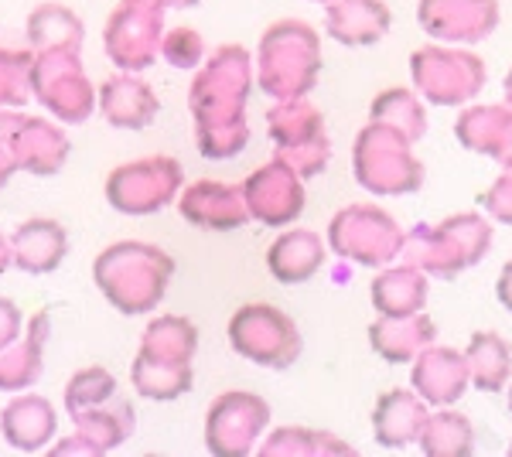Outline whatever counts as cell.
I'll return each mask as SVG.
<instances>
[{
    "instance_id": "obj_49",
    "label": "cell",
    "mask_w": 512,
    "mask_h": 457,
    "mask_svg": "<svg viewBox=\"0 0 512 457\" xmlns=\"http://www.w3.org/2000/svg\"><path fill=\"white\" fill-rule=\"evenodd\" d=\"M509 454H512V444H509Z\"/></svg>"
},
{
    "instance_id": "obj_15",
    "label": "cell",
    "mask_w": 512,
    "mask_h": 457,
    "mask_svg": "<svg viewBox=\"0 0 512 457\" xmlns=\"http://www.w3.org/2000/svg\"><path fill=\"white\" fill-rule=\"evenodd\" d=\"M499 0H420L417 24L431 41L472 48L499 28Z\"/></svg>"
},
{
    "instance_id": "obj_12",
    "label": "cell",
    "mask_w": 512,
    "mask_h": 457,
    "mask_svg": "<svg viewBox=\"0 0 512 457\" xmlns=\"http://www.w3.org/2000/svg\"><path fill=\"white\" fill-rule=\"evenodd\" d=\"M270 427V403L246 389H229L205 413V447L212 454H250Z\"/></svg>"
},
{
    "instance_id": "obj_9",
    "label": "cell",
    "mask_w": 512,
    "mask_h": 457,
    "mask_svg": "<svg viewBox=\"0 0 512 457\" xmlns=\"http://www.w3.org/2000/svg\"><path fill=\"white\" fill-rule=\"evenodd\" d=\"M229 345L236 355L250 359L263 369H291L304 352L301 328L287 311H280L274 304H243L229 318Z\"/></svg>"
},
{
    "instance_id": "obj_4",
    "label": "cell",
    "mask_w": 512,
    "mask_h": 457,
    "mask_svg": "<svg viewBox=\"0 0 512 457\" xmlns=\"http://www.w3.org/2000/svg\"><path fill=\"white\" fill-rule=\"evenodd\" d=\"M492 219L482 212H458L437 226H417L407 232L400 260L414 263L434 280H454L458 273L478 267L492 249Z\"/></svg>"
},
{
    "instance_id": "obj_1",
    "label": "cell",
    "mask_w": 512,
    "mask_h": 457,
    "mask_svg": "<svg viewBox=\"0 0 512 457\" xmlns=\"http://www.w3.org/2000/svg\"><path fill=\"white\" fill-rule=\"evenodd\" d=\"M253 76V58L239 45H222L198 65L188 106L195 116V144L202 157L226 161L250 144L246 103H250Z\"/></svg>"
},
{
    "instance_id": "obj_3",
    "label": "cell",
    "mask_w": 512,
    "mask_h": 457,
    "mask_svg": "<svg viewBox=\"0 0 512 457\" xmlns=\"http://www.w3.org/2000/svg\"><path fill=\"white\" fill-rule=\"evenodd\" d=\"M321 35L304 21H274L260 35L256 48V82L270 99L308 96L321 79Z\"/></svg>"
},
{
    "instance_id": "obj_37",
    "label": "cell",
    "mask_w": 512,
    "mask_h": 457,
    "mask_svg": "<svg viewBox=\"0 0 512 457\" xmlns=\"http://www.w3.org/2000/svg\"><path fill=\"white\" fill-rule=\"evenodd\" d=\"M110 396H117V379L110 376V369H99V365H89V369L76 372L65 386V410L76 417V413L89 410V406L106 403Z\"/></svg>"
},
{
    "instance_id": "obj_14",
    "label": "cell",
    "mask_w": 512,
    "mask_h": 457,
    "mask_svg": "<svg viewBox=\"0 0 512 457\" xmlns=\"http://www.w3.org/2000/svg\"><path fill=\"white\" fill-rule=\"evenodd\" d=\"M243 198H246V209H250L253 222H263V226H270V229H287L301 219L308 191H304L301 174L287 161L274 157V161L256 168L250 178L243 181Z\"/></svg>"
},
{
    "instance_id": "obj_23",
    "label": "cell",
    "mask_w": 512,
    "mask_h": 457,
    "mask_svg": "<svg viewBox=\"0 0 512 457\" xmlns=\"http://www.w3.org/2000/svg\"><path fill=\"white\" fill-rule=\"evenodd\" d=\"M427 297H431V277L403 260L383 267L369 284V301L379 318H407V314L424 311Z\"/></svg>"
},
{
    "instance_id": "obj_45",
    "label": "cell",
    "mask_w": 512,
    "mask_h": 457,
    "mask_svg": "<svg viewBox=\"0 0 512 457\" xmlns=\"http://www.w3.org/2000/svg\"><path fill=\"white\" fill-rule=\"evenodd\" d=\"M502 93H506V103L512 106V69L506 72V79H502Z\"/></svg>"
},
{
    "instance_id": "obj_24",
    "label": "cell",
    "mask_w": 512,
    "mask_h": 457,
    "mask_svg": "<svg viewBox=\"0 0 512 457\" xmlns=\"http://www.w3.org/2000/svg\"><path fill=\"white\" fill-rule=\"evenodd\" d=\"M328 263V239L311 229H287L267 249V270L280 284H308Z\"/></svg>"
},
{
    "instance_id": "obj_20",
    "label": "cell",
    "mask_w": 512,
    "mask_h": 457,
    "mask_svg": "<svg viewBox=\"0 0 512 457\" xmlns=\"http://www.w3.org/2000/svg\"><path fill=\"white\" fill-rule=\"evenodd\" d=\"M431 417V406L420 400L414 386L386 389L373 406V437L386 451H403L410 444H420L424 423Z\"/></svg>"
},
{
    "instance_id": "obj_39",
    "label": "cell",
    "mask_w": 512,
    "mask_h": 457,
    "mask_svg": "<svg viewBox=\"0 0 512 457\" xmlns=\"http://www.w3.org/2000/svg\"><path fill=\"white\" fill-rule=\"evenodd\" d=\"M161 58L168 65H175V69L192 72L209 55H205V41L195 28H175V31H168L161 41Z\"/></svg>"
},
{
    "instance_id": "obj_43",
    "label": "cell",
    "mask_w": 512,
    "mask_h": 457,
    "mask_svg": "<svg viewBox=\"0 0 512 457\" xmlns=\"http://www.w3.org/2000/svg\"><path fill=\"white\" fill-rule=\"evenodd\" d=\"M14 171H18V164H14V154H11V147H7L4 140H0V188L7 185V178H11Z\"/></svg>"
},
{
    "instance_id": "obj_32",
    "label": "cell",
    "mask_w": 512,
    "mask_h": 457,
    "mask_svg": "<svg viewBox=\"0 0 512 457\" xmlns=\"http://www.w3.org/2000/svg\"><path fill=\"white\" fill-rule=\"evenodd\" d=\"M140 352L151 355V359H161V362L192 365L195 352H198V328L188 318H178V314H164V318H154L144 328V338H140Z\"/></svg>"
},
{
    "instance_id": "obj_17",
    "label": "cell",
    "mask_w": 512,
    "mask_h": 457,
    "mask_svg": "<svg viewBox=\"0 0 512 457\" xmlns=\"http://www.w3.org/2000/svg\"><path fill=\"white\" fill-rule=\"evenodd\" d=\"M178 212L185 222H192V226L205 232H233L250 222L243 185H222V181L209 178L181 188Z\"/></svg>"
},
{
    "instance_id": "obj_10",
    "label": "cell",
    "mask_w": 512,
    "mask_h": 457,
    "mask_svg": "<svg viewBox=\"0 0 512 457\" xmlns=\"http://www.w3.org/2000/svg\"><path fill=\"white\" fill-rule=\"evenodd\" d=\"M185 188V171L175 157H144L120 164L106 178V202L123 215H154L178 202Z\"/></svg>"
},
{
    "instance_id": "obj_21",
    "label": "cell",
    "mask_w": 512,
    "mask_h": 457,
    "mask_svg": "<svg viewBox=\"0 0 512 457\" xmlns=\"http://www.w3.org/2000/svg\"><path fill=\"white\" fill-rule=\"evenodd\" d=\"M454 137L468 154L506 161L512 157V106L509 103H468L461 106Z\"/></svg>"
},
{
    "instance_id": "obj_40",
    "label": "cell",
    "mask_w": 512,
    "mask_h": 457,
    "mask_svg": "<svg viewBox=\"0 0 512 457\" xmlns=\"http://www.w3.org/2000/svg\"><path fill=\"white\" fill-rule=\"evenodd\" d=\"M482 209L492 222H502V226H512V157L502 161L499 178L492 181L489 188L482 191Z\"/></svg>"
},
{
    "instance_id": "obj_47",
    "label": "cell",
    "mask_w": 512,
    "mask_h": 457,
    "mask_svg": "<svg viewBox=\"0 0 512 457\" xmlns=\"http://www.w3.org/2000/svg\"><path fill=\"white\" fill-rule=\"evenodd\" d=\"M308 4H321V7H328V4H332V0H308Z\"/></svg>"
},
{
    "instance_id": "obj_35",
    "label": "cell",
    "mask_w": 512,
    "mask_h": 457,
    "mask_svg": "<svg viewBox=\"0 0 512 457\" xmlns=\"http://www.w3.org/2000/svg\"><path fill=\"white\" fill-rule=\"evenodd\" d=\"M260 454H270V457H284V454L315 457V454H355V447L345 444L342 437L328 434V430H315V427H280L270 437L260 440Z\"/></svg>"
},
{
    "instance_id": "obj_28",
    "label": "cell",
    "mask_w": 512,
    "mask_h": 457,
    "mask_svg": "<svg viewBox=\"0 0 512 457\" xmlns=\"http://www.w3.org/2000/svg\"><path fill=\"white\" fill-rule=\"evenodd\" d=\"M0 430L14 451L35 454L55 437V410L45 396H18L0 413Z\"/></svg>"
},
{
    "instance_id": "obj_44",
    "label": "cell",
    "mask_w": 512,
    "mask_h": 457,
    "mask_svg": "<svg viewBox=\"0 0 512 457\" xmlns=\"http://www.w3.org/2000/svg\"><path fill=\"white\" fill-rule=\"evenodd\" d=\"M7 267H11V243L0 236V273H4Z\"/></svg>"
},
{
    "instance_id": "obj_36",
    "label": "cell",
    "mask_w": 512,
    "mask_h": 457,
    "mask_svg": "<svg viewBox=\"0 0 512 457\" xmlns=\"http://www.w3.org/2000/svg\"><path fill=\"white\" fill-rule=\"evenodd\" d=\"M31 41L38 48H69V52H79L82 45V21L69 7H59V4H45L31 14Z\"/></svg>"
},
{
    "instance_id": "obj_41",
    "label": "cell",
    "mask_w": 512,
    "mask_h": 457,
    "mask_svg": "<svg viewBox=\"0 0 512 457\" xmlns=\"http://www.w3.org/2000/svg\"><path fill=\"white\" fill-rule=\"evenodd\" d=\"M21 307L7 297H0V348H7L14 338H21Z\"/></svg>"
},
{
    "instance_id": "obj_11",
    "label": "cell",
    "mask_w": 512,
    "mask_h": 457,
    "mask_svg": "<svg viewBox=\"0 0 512 457\" xmlns=\"http://www.w3.org/2000/svg\"><path fill=\"white\" fill-rule=\"evenodd\" d=\"M164 11L161 0H120L106 24V55L120 72H144L158 62L164 41Z\"/></svg>"
},
{
    "instance_id": "obj_46",
    "label": "cell",
    "mask_w": 512,
    "mask_h": 457,
    "mask_svg": "<svg viewBox=\"0 0 512 457\" xmlns=\"http://www.w3.org/2000/svg\"><path fill=\"white\" fill-rule=\"evenodd\" d=\"M164 7H195V4H202V0H161Z\"/></svg>"
},
{
    "instance_id": "obj_5",
    "label": "cell",
    "mask_w": 512,
    "mask_h": 457,
    "mask_svg": "<svg viewBox=\"0 0 512 457\" xmlns=\"http://www.w3.org/2000/svg\"><path fill=\"white\" fill-rule=\"evenodd\" d=\"M352 174L359 188L376 198H400L424 188V161L414 154V140L376 120L355 134Z\"/></svg>"
},
{
    "instance_id": "obj_18",
    "label": "cell",
    "mask_w": 512,
    "mask_h": 457,
    "mask_svg": "<svg viewBox=\"0 0 512 457\" xmlns=\"http://www.w3.org/2000/svg\"><path fill=\"white\" fill-rule=\"evenodd\" d=\"M0 140L11 147L18 171H31V174H55L65 164V154H69L65 134L45 120L0 116Z\"/></svg>"
},
{
    "instance_id": "obj_38",
    "label": "cell",
    "mask_w": 512,
    "mask_h": 457,
    "mask_svg": "<svg viewBox=\"0 0 512 457\" xmlns=\"http://www.w3.org/2000/svg\"><path fill=\"white\" fill-rule=\"evenodd\" d=\"M31 72H35V62L28 55L0 52V106L28 103Z\"/></svg>"
},
{
    "instance_id": "obj_16",
    "label": "cell",
    "mask_w": 512,
    "mask_h": 457,
    "mask_svg": "<svg viewBox=\"0 0 512 457\" xmlns=\"http://www.w3.org/2000/svg\"><path fill=\"white\" fill-rule=\"evenodd\" d=\"M410 386L420 393L431 410L437 406H454L472 386V372H468L465 352L448 345H431L410 362Z\"/></svg>"
},
{
    "instance_id": "obj_30",
    "label": "cell",
    "mask_w": 512,
    "mask_h": 457,
    "mask_svg": "<svg viewBox=\"0 0 512 457\" xmlns=\"http://www.w3.org/2000/svg\"><path fill=\"white\" fill-rule=\"evenodd\" d=\"M472 386L482 393H502L512 382V348L499 331H475L465 348Z\"/></svg>"
},
{
    "instance_id": "obj_31",
    "label": "cell",
    "mask_w": 512,
    "mask_h": 457,
    "mask_svg": "<svg viewBox=\"0 0 512 457\" xmlns=\"http://www.w3.org/2000/svg\"><path fill=\"white\" fill-rule=\"evenodd\" d=\"M369 120L400 130L414 144L427 137V106L414 86H390L376 93L373 103H369Z\"/></svg>"
},
{
    "instance_id": "obj_29",
    "label": "cell",
    "mask_w": 512,
    "mask_h": 457,
    "mask_svg": "<svg viewBox=\"0 0 512 457\" xmlns=\"http://www.w3.org/2000/svg\"><path fill=\"white\" fill-rule=\"evenodd\" d=\"M48 342V314H35L21 338H14L7 348H0V389L4 393H21L35 386L45 362Z\"/></svg>"
},
{
    "instance_id": "obj_27",
    "label": "cell",
    "mask_w": 512,
    "mask_h": 457,
    "mask_svg": "<svg viewBox=\"0 0 512 457\" xmlns=\"http://www.w3.org/2000/svg\"><path fill=\"white\" fill-rule=\"evenodd\" d=\"M69 253V236L55 219H28L11 236V267L24 273H52Z\"/></svg>"
},
{
    "instance_id": "obj_26",
    "label": "cell",
    "mask_w": 512,
    "mask_h": 457,
    "mask_svg": "<svg viewBox=\"0 0 512 457\" xmlns=\"http://www.w3.org/2000/svg\"><path fill=\"white\" fill-rule=\"evenodd\" d=\"M96 103H99V113L120 130H144L161 110L154 89L140 76H134V72H120V76L106 79Z\"/></svg>"
},
{
    "instance_id": "obj_8",
    "label": "cell",
    "mask_w": 512,
    "mask_h": 457,
    "mask_svg": "<svg viewBox=\"0 0 512 457\" xmlns=\"http://www.w3.org/2000/svg\"><path fill=\"white\" fill-rule=\"evenodd\" d=\"M267 134L274 140V157L291 164L304 181L318 178L332 161V137L325 127V113L308 96L277 99L267 110Z\"/></svg>"
},
{
    "instance_id": "obj_6",
    "label": "cell",
    "mask_w": 512,
    "mask_h": 457,
    "mask_svg": "<svg viewBox=\"0 0 512 457\" xmlns=\"http://www.w3.org/2000/svg\"><path fill=\"white\" fill-rule=\"evenodd\" d=\"M489 69L472 48L424 45L410 55V86L431 106H468L482 96Z\"/></svg>"
},
{
    "instance_id": "obj_48",
    "label": "cell",
    "mask_w": 512,
    "mask_h": 457,
    "mask_svg": "<svg viewBox=\"0 0 512 457\" xmlns=\"http://www.w3.org/2000/svg\"><path fill=\"white\" fill-rule=\"evenodd\" d=\"M509 413H512V382H509Z\"/></svg>"
},
{
    "instance_id": "obj_13",
    "label": "cell",
    "mask_w": 512,
    "mask_h": 457,
    "mask_svg": "<svg viewBox=\"0 0 512 457\" xmlns=\"http://www.w3.org/2000/svg\"><path fill=\"white\" fill-rule=\"evenodd\" d=\"M31 93L65 123H82L96 106V93L79 65V52L69 48H55L35 65Z\"/></svg>"
},
{
    "instance_id": "obj_33",
    "label": "cell",
    "mask_w": 512,
    "mask_h": 457,
    "mask_svg": "<svg viewBox=\"0 0 512 457\" xmlns=\"http://www.w3.org/2000/svg\"><path fill=\"white\" fill-rule=\"evenodd\" d=\"M417 447L431 457H465L475 451V427L454 406H437V413H431L424 423Z\"/></svg>"
},
{
    "instance_id": "obj_42",
    "label": "cell",
    "mask_w": 512,
    "mask_h": 457,
    "mask_svg": "<svg viewBox=\"0 0 512 457\" xmlns=\"http://www.w3.org/2000/svg\"><path fill=\"white\" fill-rule=\"evenodd\" d=\"M495 297H499V304L512 314V260L502 267L499 280H495Z\"/></svg>"
},
{
    "instance_id": "obj_22",
    "label": "cell",
    "mask_w": 512,
    "mask_h": 457,
    "mask_svg": "<svg viewBox=\"0 0 512 457\" xmlns=\"http://www.w3.org/2000/svg\"><path fill=\"white\" fill-rule=\"evenodd\" d=\"M393 28V11L386 0H332L325 7L328 38L345 48H373Z\"/></svg>"
},
{
    "instance_id": "obj_2",
    "label": "cell",
    "mask_w": 512,
    "mask_h": 457,
    "mask_svg": "<svg viewBox=\"0 0 512 457\" xmlns=\"http://www.w3.org/2000/svg\"><path fill=\"white\" fill-rule=\"evenodd\" d=\"M175 277V260L151 243H113L96 256L93 280L120 314H151Z\"/></svg>"
},
{
    "instance_id": "obj_25",
    "label": "cell",
    "mask_w": 512,
    "mask_h": 457,
    "mask_svg": "<svg viewBox=\"0 0 512 457\" xmlns=\"http://www.w3.org/2000/svg\"><path fill=\"white\" fill-rule=\"evenodd\" d=\"M437 342V324L424 311L407 318H376L369 324V348L390 365H410Z\"/></svg>"
},
{
    "instance_id": "obj_19",
    "label": "cell",
    "mask_w": 512,
    "mask_h": 457,
    "mask_svg": "<svg viewBox=\"0 0 512 457\" xmlns=\"http://www.w3.org/2000/svg\"><path fill=\"white\" fill-rule=\"evenodd\" d=\"M76 437L62 440L55 447V454H69V451H79V454H106L113 447H120L123 440L134 434V406L120 396H110L106 403L99 406H89V410L76 413Z\"/></svg>"
},
{
    "instance_id": "obj_7",
    "label": "cell",
    "mask_w": 512,
    "mask_h": 457,
    "mask_svg": "<svg viewBox=\"0 0 512 457\" xmlns=\"http://www.w3.org/2000/svg\"><path fill=\"white\" fill-rule=\"evenodd\" d=\"M328 249L335 256L369 270H383L400 260L407 232L386 209L373 202L345 205L328 222Z\"/></svg>"
},
{
    "instance_id": "obj_34",
    "label": "cell",
    "mask_w": 512,
    "mask_h": 457,
    "mask_svg": "<svg viewBox=\"0 0 512 457\" xmlns=\"http://www.w3.org/2000/svg\"><path fill=\"white\" fill-rule=\"evenodd\" d=\"M130 379H134V389L140 396L158 400V403H171L192 389L195 376H192V365L161 362V359H151V355L137 352L134 369H130Z\"/></svg>"
}]
</instances>
